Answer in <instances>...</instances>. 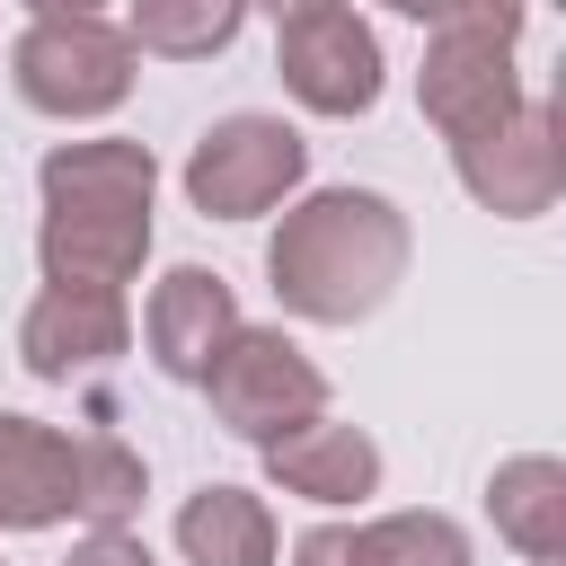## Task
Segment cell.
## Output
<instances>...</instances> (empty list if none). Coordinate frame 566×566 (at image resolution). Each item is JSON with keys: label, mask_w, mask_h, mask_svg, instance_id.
Masks as SVG:
<instances>
[{"label": "cell", "mask_w": 566, "mask_h": 566, "mask_svg": "<svg viewBox=\"0 0 566 566\" xmlns=\"http://www.w3.org/2000/svg\"><path fill=\"white\" fill-rule=\"evenodd\" d=\"M133 35L106 18H27V35L9 44V80L35 115L53 124H97L133 97Z\"/></svg>", "instance_id": "3"}, {"label": "cell", "mask_w": 566, "mask_h": 566, "mask_svg": "<svg viewBox=\"0 0 566 566\" xmlns=\"http://www.w3.org/2000/svg\"><path fill=\"white\" fill-rule=\"evenodd\" d=\"M522 97H531V88H522L504 35H433V44H424L416 106H424V124H433L442 142H478V133H495Z\"/></svg>", "instance_id": "8"}, {"label": "cell", "mask_w": 566, "mask_h": 566, "mask_svg": "<svg viewBox=\"0 0 566 566\" xmlns=\"http://www.w3.org/2000/svg\"><path fill=\"white\" fill-rule=\"evenodd\" d=\"M248 9H265V18L283 27V18H301V9H327V0H248Z\"/></svg>", "instance_id": "21"}, {"label": "cell", "mask_w": 566, "mask_h": 566, "mask_svg": "<svg viewBox=\"0 0 566 566\" xmlns=\"http://www.w3.org/2000/svg\"><path fill=\"white\" fill-rule=\"evenodd\" d=\"M310 177V142L283 115H221L186 150V203L203 221H256Z\"/></svg>", "instance_id": "5"}, {"label": "cell", "mask_w": 566, "mask_h": 566, "mask_svg": "<svg viewBox=\"0 0 566 566\" xmlns=\"http://www.w3.org/2000/svg\"><path fill=\"white\" fill-rule=\"evenodd\" d=\"M248 27V0H133L124 35L133 53H159V62H212L230 53Z\"/></svg>", "instance_id": "16"}, {"label": "cell", "mask_w": 566, "mask_h": 566, "mask_svg": "<svg viewBox=\"0 0 566 566\" xmlns=\"http://www.w3.org/2000/svg\"><path fill=\"white\" fill-rule=\"evenodd\" d=\"M274 71H283V88H292L310 115H336V124H345V115H371V106H380V80H389L380 35H371L345 0L283 18V27H274Z\"/></svg>", "instance_id": "6"}, {"label": "cell", "mask_w": 566, "mask_h": 566, "mask_svg": "<svg viewBox=\"0 0 566 566\" xmlns=\"http://www.w3.org/2000/svg\"><path fill=\"white\" fill-rule=\"evenodd\" d=\"M256 460H265V486H283V495H301V504H327V513L380 495V442H371L363 424H336V416L292 424V433L265 442Z\"/></svg>", "instance_id": "12"}, {"label": "cell", "mask_w": 566, "mask_h": 566, "mask_svg": "<svg viewBox=\"0 0 566 566\" xmlns=\"http://www.w3.org/2000/svg\"><path fill=\"white\" fill-rule=\"evenodd\" d=\"M380 9L416 18L433 35H504V44H522V27H531V0H380Z\"/></svg>", "instance_id": "18"}, {"label": "cell", "mask_w": 566, "mask_h": 566, "mask_svg": "<svg viewBox=\"0 0 566 566\" xmlns=\"http://www.w3.org/2000/svg\"><path fill=\"white\" fill-rule=\"evenodd\" d=\"M18 9H27V18H97L106 0H18Z\"/></svg>", "instance_id": "20"}, {"label": "cell", "mask_w": 566, "mask_h": 566, "mask_svg": "<svg viewBox=\"0 0 566 566\" xmlns=\"http://www.w3.org/2000/svg\"><path fill=\"white\" fill-rule=\"evenodd\" d=\"M203 398H212V416H221V433H239V442H283L292 424H310V416H327V371L283 336V327H248L239 318V336L212 354V371L195 380Z\"/></svg>", "instance_id": "4"}, {"label": "cell", "mask_w": 566, "mask_h": 566, "mask_svg": "<svg viewBox=\"0 0 566 566\" xmlns=\"http://www.w3.org/2000/svg\"><path fill=\"white\" fill-rule=\"evenodd\" d=\"M292 566H478L451 513H380V522H318L292 539Z\"/></svg>", "instance_id": "13"}, {"label": "cell", "mask_w": 566, "mask_h": 566, "mask_svg": "<svg viewBox=\"0 0 566 566\" xmlns=\"http://www.w3.org/2000/svg\"><path fill=\"white\" fill-rule=\"evenodd\" d=\"M133 345V310L124 292H88V283H44L18 318V363L35 380H80L97 363H115Z\"/></svg>", "instance_id": "9"}, {"label": "cell", "mask_w": 566, "mask_h": 566, "mask_svg": "<svg viewBox=\"0 0 566 566\" xmlns=\"http://www.w3.org/2000/svg\"><path fill=\"white\" fill-rule=\"evenodd\" d=\"M177 548L186 566H274V513L256 486H195L177 504Z\"/></svg>", "instance_id": "15"}, {"label": "cell", "mask_w": 566, "mask_h": 566, "mask_svg": "<svg viewBox=\"0 0 566 566\" xmlns=\"http://www.w3.org/2000/svg\"><path fill=\"white\" fill-rule=\"evenodd\" d=\"M80 522V433L0 416V531H53Z\"/></svg>", "instance_id": "11"}, {"label": "cell", "mask_w": 566, "mask_h": 566, "mask_svg": "<svg viewBox=\"0 0 566 566\" xmlns=\"http://www.w3.org/2000/svg\"><path fill=\"white\" fill-rule=\"evenodd\" d=\"M230 336H239V301H230V283H221L212 265H168V274L150 283V301H142V345H150V363H159L168 380H203Z\"/></svg>", "instance_id": "10"}, {"label": "cell", "mask_w": 566, "mask_h": 566, "mask_svg": "<svg viewBox=\"0 0 566 566\" xmlns=\"http://www.w3.org/2000/svg\"><path fill=\"white\" fill-rule=\"evenodd\" d=\"M407 212L380 186H318L265 239V283L310 327H354L407 283Z\"/></svg>", "instance_id": "1"}, {"label": "cell", "mask_w": 566, "mask_h": 566, "mask_svg": "<svg viewBox=\"0 0 566 566\" xmlns=\"http://www.w3.org/2000/svg\"><path fill=\"white\" fill-rule=\"evenodd\" d=\"M451 168H460V186H469L478 212H495V221H539V212L557 203V186H566L557 106H548V97H522L495 133L451 142Z\"/></svg>", "instance_id": "7"}, {"label": "cell", "mask_w": 566, "mask_h": 566, "mask_svg": "<svg viewBox=\"0 0 566 566\" xmlns=\"http://www.w3.org/2000/svg\"><path fill=\"white\" fill-rule=\"evenodd\" d=\"M142 486H150L142 451H124L115 433H80V522L88 531H124L142 513Z\"/></svg>", "instance_id": "17"}, {"label": "cell", "mask_w": 566, "mask_h": 566, "mask_svg": "<svg viewBox=\"0 0 566 566\" xmlns=\"http://www.w3.org/2000/svg\"><path fill=\"white\" fill-rule=\"evenodd\" d=\"M62 566H159V557H150L133 531H88V539H80Z\"/></svg>", "instance_id": "19"}, {"label": "cell", "mask_w": 566, "mask_h": 566, "mask_svg": "<svg viewBox=\"0 0 566 566\" xmlns=\"http://www.w3.org/2000/svg\"><path fill=\"white\" fill-rule=\"evenodd\" d=\"M486 513H495V531H504L531 566H557V557H566V460H548V451L504 460V469L486 478Z\"/></svg>", "instance_id": "14"}, {"label": "cell", "mask_w": 566, "mask_h": 566, "mask_svg": "<svg viewBox=\"0 0 566 566\" xmlns=\"http://www.w3.org/2000/svg\"><path fill=\"white\" fill-rule=\"evenodd\" d=\"M44 221H35V265L44 283H88L124 292L150 256V203H159V159L142 142H53L35 168Z\"/></svg>", "instance_id": "2"}]
</instances>
